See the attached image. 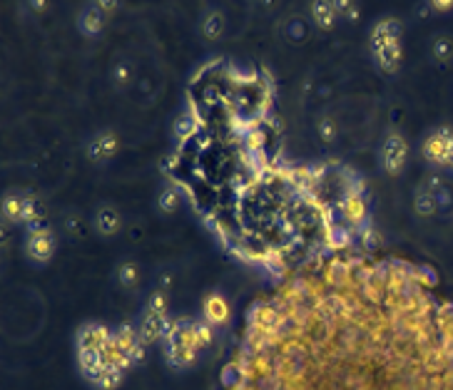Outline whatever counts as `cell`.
Wrapping results in <instances>:
<instances>
[{
	"label": "cell",
	"mask_w": 453,
	"mask_h": 390,
	"mask_svg": "<svg viewBox=\"0 0 453 390\" xmlns=\"http://www.w3.org/2000/svg\"><path fill=\"white\" fill-rule=\"evenodd\" d=\"M199 33H202L204 40H217L224 33V15L220 10H209L207 15L199 23Z\"/></svg>",
	"instance_id": "13"
},
{
	"label": "cell",
	"mask_w": 453,
	"mask_h": 390,
	"mask_svg": "<svg viewBox=\"0 0 453 390\" xmlns=\"http://www.w3.org/2000/svg\"><path fill=\"white\" fill-rule=\"evenodd\" d=\"M162 171H167V174H174L179 167V154H170V157H165V160L160 162Z\"/></svg>",
	"instance_id": "31"
},
{
	"label": "cell",
	"mask_w": 453,
	"mask_h": 390,
	"mask_svg": "<svg viewBox=\"0 0 453 390\" xmlns=\"http://www.w3.org/2000/svg\"><path fill=\"white\" fill-rule=\"evenodd\" d=\"M122 373L125 371L117 366H105V371H102L92 383H95L100 390H115L120 385V380H122Z\"/></svg>",
	"instance_id": "20"
},
{
	"label": "cell",
	"mask_w": 453,
	"mask_h": 390,
	"mask_svg": "<svg viewBox=\"0 0 453 390\" xmlns=\"http://www.w3.org/2000/svg\"><path fill=\"white\" fill-rule=\"evenodd\" d=\"M78 363L83 368V373L90 380H95L102 371H105V353L92 348H80L78 350Z\"/></svg>",
	"instance_id": "9"
},
{
	"label": "cell",
	"mask_w": 453,
	"mask_h": 390,
	"mask_svg": "<svg viewBox=\"0 0 453 390\" xmlns=\"http://www.w3.org/2000/svg\"><path fill=\"white\" fill-rule=\"evenodd\" d=\"M434 58L438 60V62H448V60L453 58V40L446 35L436 37L434 40Z\"/></svg>",
	"instance_id": "26"
},
{
	"label": "cell",
	"mask_w": 453,
	"mask_h": 390,
	"mask_svg": "<svg viewBox=\"0 0 453 390\" xmlns=\"http://www.w3.org/2000/svg\"><path fill=\"white\" fill-rule=\"evenodd\" d=\"M165 325H167V316H160V314H149V311H145L142 321H140V341L145 343V346H149V343L160 341V338H165Z\"/></svg>",
	"instance_id": "5"
},
{
	"label": "cell",
	"mask_w": 453,
	"mask_h": 390,
	"mask_svg": "<svg viewBox=\"0 0 453 390\" xmlns=\"http://www.w3.org/2000/svg\"><path fill=\"white\" fill-rule=\"evenodd\" d=\"M65 229L70 231L72 237H83V234H85V224H83V219H80L78 214L67 217V219H65Z\"/></svg>",
	"instance_id": "29"
},
{
	"label": "cell",
	"mask_w": 453,
	"mask_h": 390,
	"mask_svg": "<svg viewBox=\"0 0 453 390\" xmlns=\"http://www.w3.org/2000/svg\"><path fill=\"white\" fill-rule=\"evenodd\" d=\"M117 281L120 286H125V289H138L140 284V266L135 264V261H127V264H122V266L117 269Z\"/></svg>",
	"instance_id": "21"
},
{
	"label": "cell",
	"mask_w": 453,
	"mask_h": 390,
	"mask_svg": "<svg viewBox=\"0 0 453 390\" xmlns=\"http://www.w3.org/2000/svg\"><path fill=\"white\" fill-rule=\"evenodd\" d=\"M334 8H336L334 3H314V6H311V18H314V23L322 30L334 28V23H336Z\"/></svg>",
	"instance_id": "15"
},
{
	"label": "cell",
	"mask_w": 453,
	"mask_h": 390,
	"mask_svg": "<svg viewBox=\"0 0 453 390\" xmlns=\"http://www.w3.org/2000/svg\"><path fill=\"white\" fill-rule=\"evenodd\" d=\"M413 209H416L418 217H434L436 209H438L434 192L426 189V187H421V189L416 192V196H413Z\"/></svg>",
	"instance_id": "17"
},
{
	"label": "cell",
	"mask_w": 453,
	"mask_h": 390,
	"mask_svg": "<svg viewBox=\"0 0 453 390\" xmlns=\"http://www.w3.org/2000/svg\"><path fill=\"white\" fill-rule=\"evenodd\" d=\"M174 135H177L182 142H185V139H190V137L199 135V119H197V115H195V112L179 115L177 122H174Z\"/></svg>",
	"instance_id": "16"
},
{
	"label": "cell",
	"mask_w": 453,
	"mask_h": 390,
	"mask_svg": "<svg viewBox=\"0 0 453 390\" xmlns=\"http://www.w3.org/2000/svg\"><path fill=\"white\" fill-rule=\"evenodd\" d=\"M147 311H149V314L167 316V294H165V289H157V291H152V294H149Z\"/></svg>",
	"instance_id": "24"
},
{
	"label": "cell",
	"mask_w": 453,
	"mask_h": 390,
	"mask_svg": "<svg viewBox=\"0 0 453 390\" xmlns=\"http://www.w3.org/2000/svg\"><path fill=\"white\" fill-rule=\"evenodd\" d=\"M406 157H409V147L401 139L399 135H388L386 142L381 147V164L388 174H399L406 164Z\"/></svg>",
	"instance_id": "1"
},
{
	"label": "cell",
	"mask_w": 453,
	"mask_h": 390,
	"mask_svg": "<svg viewBox=\"0 0 453 390\" xmlns=\"http://www.w3.org/2000/svg\"><path fill=\"white\" fill-rule=\"evenodd\" d=\"M324 241L334 248V251H339L341 254V251H346V248H352V244H354L352 229H346L344 224L327 226V229H324Z\"/></svg>",
	"instance_id": "12"
},
{
	"label": "cell",
	"mask_w": 453,
	"mask_h": 390,
	"mask_svg": "<svg viewBox=\"0 0 453 390\" xmlns=\"http://www.w3.org/2000/svg\"><path fill=\"white\" fill-rule=\"evenodd\" d=\"M424 154L436 164H446L453 162V135L448 130H438L426 139Z\"/></svg>",
	"instance_id": "2"
},
{
	"label": "cell",
	"mask_w": 453,
	"mask_h": 390,
	"mask_svg": "<svg viewBox=\"0 0 453 390\" xmlns=\"http://www.w3.org/2000/svg\"><path fill=\"white\" fill-rule=\"evenodd\" d=\"M45 231H50L48 229V219H45V217H38V219L28 221V237H30V234H45Z\"/></svg>",
	"instance_id": "30"
},
{
	"label": "cell",
	"mask_w": 453,
	"mask_h": 390,
	"mask_svg": "<svg viewBox=\"0 0 453 390\" xmlns=\"http://www.w3.org/2000/svg\"><path fill=\"white\" fill-rule=\"evenodd\" d=\"M130 80H132V65H130V62H125V60H120L117 65H115V70H113L115 87H127V85H130Z\"/></svg>",
	"instance_id": "28"
},
{
	"label": "cell",
	"mask_w": 453,
	"mask_h": 390,
	"mask_svg": "<svg viewBox=\"0 0 453 390\" xmlns=\"http://www.w3.org/2000/svg\"><path fill=\"white\" fill-rule=\"evenodd\" d=\"M316 135H319V139L324 144H334L336 137H339V127H336V122L331 117H322L316 122Z\"/></svg>",
	"instance_id": "23"
},
{
	"label": "cell",
	"mask_w": 453,
	"mask_h": 390,
	"mask_svg": "<svg viewBox=\"0 0 453 390\" xmlns=\"http://www.w3.org/2000/svg\"><path fill=\"white\" fill-rule=\"evenodd\" d=\"M212 328L215 325L207 323V321H195V325H192V341H195V348H204V346H209L212 343Z\"/></svg>",
	"instance_id": "22"
},
{
	"label": "cell",
	"mask_w": 453,
	"mask_h": 390,
	"mask_svg": "<svg viewBox=\"0 0 453 390\" xmlns=\"http://www.w3.org/2000/svg\"><path fill=\"white\" fill-rule=\"evenodd\" d=\"M376 55V62L379 67H384L386 72H396L401 62V50H399V42H391V45H384V48L374 50Z\"/></svg>",
	"instance_id": "14"
},
{
	"label": "cell",
	"mask_w": 453,
	"mask_h": 390,
	"mask_svg": "<svg viewBox=\"0 0 453 390\" xmlns=\"http://www.w3.org/2000/svg\"><path fill=\"white\" fill-rule=\"evenodd\" d=\"M202 311H204V321L212 325H222L229 321V303L220 294H209L202 303Z\"/></svg>",
	"instance_id": "7"
},
{
	"label": "cell",
	"mask_w": 453,
	"mask_h": 390,
	"mask_svg": "<svg viewBox=\"0 0 453 390\" xmlns=\"http://www.w3.org/2000/svg\"><path fill=\"white\" fill-rule=\"evenodd\" d=\"M120 226H122V217H120V212L115 207H100L95 214V229L100 231L102 237H115L120 231Z\"/></svg>",
	"instance_id": "8"
},
{
	"label": "cell",
	"mask_w": 453,
	"mask_h": 390,
	"mask_svg": "<svg viewBox=\"0 0 453 390\" xmlns=\"http://www.w3.org/2000/svg\"><path fill=\"white\" fill-rule=\"evenodd\" d=\"M113 338L115 333H110L105 325H97V323H90V325H83L78 331V350L80 348H92V350H105L113 346Z\"/></svg>",
	"instance_id": "3"
},
{
	"label": "cell",
	"mask_w": 453,
	"mask_h": 390,
	"mask_svg": "<svg viewBox=\"0 0 453 390\" xmlns=\"http://www.w3.org/2000/svg\"><path fill=\"white\" fill-rule=\"evenodd\" d=\"M165 355H167V363L174 368H190L192 363L197 361V350L190 348H165Z\"/></svg>",
	"instance_id": "18"
},
{
	"label": "cell",
	"mask_w": 453,
	"mask_h": 390,
	"mask_svg": "<svg viewBox=\"0 0 453 390\" xmlns=\"http://www.w3.org/2000/svg\"><path fill=\"white\" fill-rule=\"evenodd\" d=\"M102 23H105V12H102L97 6L85 8V10L78 15V28L83 30V35H88V37H95L102 30Z\"/></svg>",
	"instance_id": "11"
},
{
	"label": "cell",
	"mask_w": 453,
	"mask_h": 390,
	"mask_svg": "<svg viewBox=\"0 0 453 390\" xmlns=\"http://www.w3.org/2000/svg\"><path fill=\"white\" fill-rule=\"evenodd\" d=\"M401 35V23L394 18L384 20V23L376 25L374 35H371V42H374V50L384 48V45H391V42H399Z\"/></svg>",
	"instance_id": "10"
},
{
	"label": "cell",
	"mask_w": 453,
	"mask_h": 390,
	"mask_svg": "<svg viewBox=\"0 0 453 390\" xmlns=\"http://www.w3.org/2000/svg\"><path fill=\"white\" fill-rule=\"evenodd\" d=\"M306 35H309V28H306L304 20L289 18V23H286V37H289L292 42H302Z\"/></svg>",
	"instance_id": "27"
},
{
	"label": "cell",
	"mask_w": 453,
	"mask_h": 390,
	"mask_svg": "<svg viewBox=\"0 0 453 390\" xmlns=\"http://www.w3.org/2000/svg\"><path fill=\"white\" fill-rule=\"evenodd\" d=\"M23 204H25V196H8L6 204H3V212L10 221H23Z\"/></svg>",
	"instance_id": "25"
},
{
	"label": "cell",
	"mask_w": 453,
	"mask_h": 390,
	"mask_svg": "<svg viewBox=\"0 0 453 390\" xmlns=\"http://www.w3.org/2000/svg\"><path fill=\"white\" fill-rule=\"evenodd\" d=\"M25 251L33 261H48L55 254V237L50 231L45 234H30L28 244H25Z\"/></svg>",
	"instance_id": "6"
},
{
	"label": "cell",
	"mask_w": 453,
	"mask_h": 390,
	"mask_svg": "<svg viewBox=\"0 0 453 390\" xmlns=\"http://www.w3.org/2000/svg\"><path fill=\"white\" fill-rule=\"evenodd\" d=\"M117 149H120L117 137H115L113 132H105V135H97L95 139H90L85 152H88V157L92 162H105V160H110Z\"/></svg>",
	"instance_id": "4"
},
{
	"label": "cell",
	"mask_w": 453,
	"mask_h": 390,
	"mask_svg": "<svg viewBox=\"0 0 453 390\" xmlns=\"http://www.w3.org/2000/svg\"><path fill=\"white\" fill-rule=\"evenodd\" d=\"M179 192L177 187H165V189L157 194V209H160L162 214H174L179 207Z\"/></svg>",
	"instance_id": "19"
}]
</instances>
